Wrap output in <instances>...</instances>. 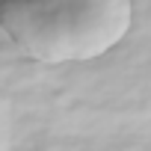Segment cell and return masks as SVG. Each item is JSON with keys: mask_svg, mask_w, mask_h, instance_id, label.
<instances>
[{"mask_svg": "<svg viewBox=\"0 0 151 151\" xmlns=\"http://www.w3.org/2000/svg\"><path fill=\"white\" fill-rule=\"evenodd\" d=\"M130 0H0V30L45 65L92 62L127 39Z\"/></svg>", "mask_w": 151, "mask_h": 151, "instance_id": "1", "label": "cell"}]
</instances>
